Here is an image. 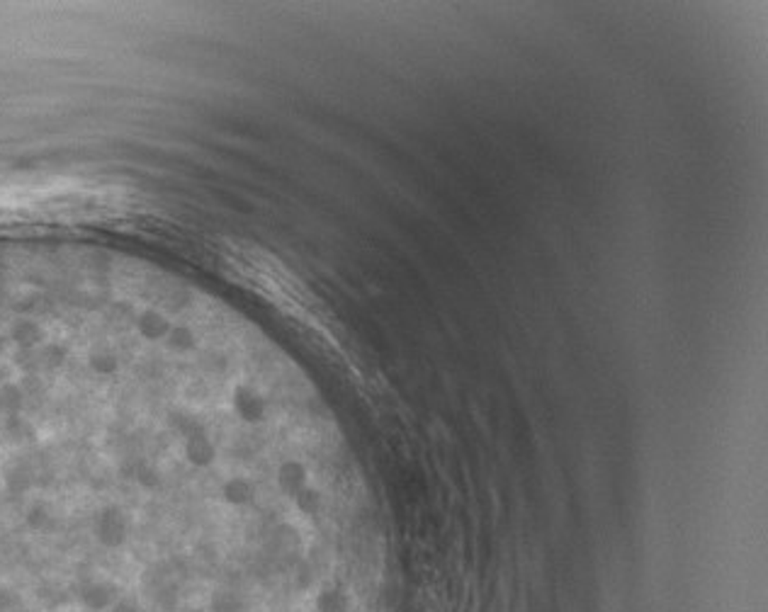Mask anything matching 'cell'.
I'll return each mask as SVG.
<instances>
[{"mask_svg":"<svg viewBox=\"0 0 768 612\" xmlns=\"http://www.w3.org/2000/svg\"><path fill=\"white\" fill-rule=\"evenodd\" d=\"M110 610H113V612H139V607H136L132 600H117V603H114Z\"/></svg>","mask_w":768,"mask_h":612,"instance_id":"3","label":"cell"},{"mask_svg":"<svg viewBox=\"0 0 768 612\" xmlns=\"http://www.w3.org/2000/svg\"><path fill=\"white\" fill-rule=\"evenodd\" d=\"M209 612H249V600L233 586H222L209 596Z\"/></svg>","mask_w":768,"mask_h":612,"instance_id":"2","label":"cell"},{"mask_svg":"<svg viewBox=\"0 0 768 612\" xmlns=\"http://www.w3.org/2000/svg\"><path fill=\"white\" fill-rule=\"evenodd\" d=\"M185 612H200V610H185Z\"/></svg>","mask_w":768,"mask_h":612,"instance_id":"4","label":"cell"},{"mask_svg":"<svg viewBox=\"0 0 768 612\" xmlns=\"http://www.w3.org/2000/svg\"><path fill=\"white\" fill-rule=\"evenodd\" d=\"M24 612H37V610H24Z\"/></svg>","mask_w":768,"mask_h":612,"instance_id":"5","label":"cell"},{"mask_svg":"<svg viewBox=\"0 0 768 612\" xmlns=\"http://www.w3.org/2000/svg\"><path fill=\"white\" fill-rule=\"evenodd\" d=\"M117 603V589L107 580H93L80 589V605L88 612H105Z\"/></svg>","mask_w":768,"mask_h":612,"instance_id":"1","label":"cell"}]
</instances>
